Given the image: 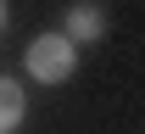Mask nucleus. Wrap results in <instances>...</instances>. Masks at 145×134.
Returning <instances> with one entry per match:
<instances>
[{
  "instance_id": "nucleus-4",
  "label": "nucleus",
  "mask_w": 145,
  "mask_h": 134,
  "mask_svg": "<svg viewBox=\"0 0 145 134\" xmlns=\"http://www.w3.org/2000/svg\"><path fill=\"white\" fill-rule=\"evenodd\" d=\"M0 28H6V0H0Z\"/></svg>"
},
{
  "instance_id": "nucleus-1",
  "label": "nucleus",
  "mask_w": 145,
  "mask_h": 134,
  "mask_svg": "<svg viewBox=\"0 0 145 134\" xmlns=\"http://www.w3.org/2000/svg\"><path fill=\"white\" fill-rule=\"evenodd\" d=\"M22 67H28L39 84H67V78H72V67H78V45H72L67 34H39L34 45H28Z\"/></svg>"
},
{
  "instance_id": "nucleus-2",
  "label": "nucleus",
  "mask_w": 145,
  "mask_h": 134,
  "mask_svg": "<svg viewBox=\"0 0 145 134\" xmlns=\"http://www.w3.org/2000/svg\"><path fill=\"white\" fill-rule=\"evenodd\" d=\"M61 28H67L72 45H95V39L106 34V11H101V6H89V0H78V6H67Z\"/></svg>"
},
{
  "instance_id": "nucleus-3",
  "label": "nucleus",
  "mask_w": 145,
  "mask_h": 134,
  "mask_svg": "<svg viewBox=\"0 0 145 134\" xmlns=\"http://www.w3.org/2000/svg\"><path fill=\"white\" fill-rule=\"evenodd\" d=\"M22 84L17 78H0V134H17V123H22Z\"/></svg>"
}]
</instances>
